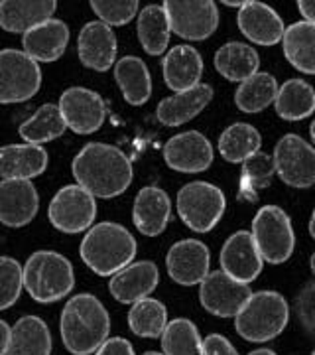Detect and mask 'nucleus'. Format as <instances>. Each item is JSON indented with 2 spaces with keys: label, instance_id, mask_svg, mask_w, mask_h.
<instances>
[{
  "label": "nucleus",
  "instance_id": "obj_1",
  "mask_svg": "<svg viewBox=\"0 0 315 355\" xmlns=\"http://www.w3.org/2000/svg\"><path fill=\"white\" fill-rule=\"evenodd\" d=\"M77 186L93 198L111 200L128 190L132 184V164L120 148L105 142L85 144L71 164Z\"/></svg>",
  "mask_w": 315,
  "mask_h": 355
},
{
  "label": "nucleus",
  "instance_id": "obj_2",
  "mask_svg": "<svg viewBox=\"0 0 315 355\" xmlns=\"http://www.w3.org/2000/svg\"><path fill=\"white\" fill-rule=\"evenodd\" d=\"M60 331L69 354L91 355L109 340L111 318L97 296L83 292L67 300L60 320Z\"/></svg>",
  "mask_w": 315,
  "mask_h": 355
},
{
  "label": "nucleus",
  "instance_id": "obj_3",
  "mask_svg": "<svg viewBox=\"0 0 315 355\" xmlns=\"http://www.w3.org/2000/svg\"><path fill=\"white\" fill-rule=\"evenodd\" d=\"M79 254L95 275L113 277L136 257V239L123 225L102 221L85 233Z\"/></svg>",
  "mask_w": 315,
  "mask_h": 355
},
{
  "label": "nucleus",
  "instance_id": "obj_4",
  "mask_svg": "<svg viewBox=\"0 0 315 355\" xmlns=\"http://www.w3.org/2000/svg\"><path fill=\"white\" fill-rule=\"evenodd\" d=\"M24 288L39 304L65 298L75 286V272L69 259L55 251H36L22 266Z\"/></svg>",
  "mask_w": 315,
  "mask_h": 355
},
{
  "label": "nucleus",
  "instance_id": "obj_5",
  "mask_svg": "<svg viewBox=\"0 0 315 355\" xmlns=\"http://www.w3.org/2000/svg\"><path fill=\"white\" fill-rule=\"evenodd\" d=\"M290 320V306L286 298L274 291L254 292L249 302L235 316V330L242 340L264 343L286 330Z\"/></svg>",
  "mask_w": 315,
  "mask_h": 355
},
{
  "label": "nucleus",
  "instance_id": "obj_6",
  "mask_svg": "<svg viewBox=\"0 0 315 355\" xmlns=\"http://www.w3.org/2000/svg\"><path fill=\"white\" fill-rule=\"evenodd\" d=\"M252 239L256 249L270 265L286 263L294 253L296 235L290 216L278 205H264L252 219Z\"/></svg>",
  "mask_w": 315,
  "mask_h": 355
},
{
  "label": "nucleus",
  "instance_id": "obj_7",
  "mask_svg": "<svg viewBox=\"0 0 315 355\" xmlns=\"http://www.w3.org/2000/svg\"><path fill=\"white\" fill-rule=\"evenodd\" d=\"M177 214L195 233H209L225 214L227 200L221 188L209 182H189L177 191Z\"/></svg>",
  "mask_w": 315,
  "mask_h": 355
},
{
  "label": "nucleus",
  "instance_id": "obj_8",
  "mask_svg": "<svg viewBox=\"0 0 315 355\" xmlns=\"http://www.w3.org/2000/svg\"><path fill=\"white\" fill-rule=\"evenodd\" d=\"M42 87V69L20 50H0V105L30 101Z\"/></svg>",
  "mask_w": 315,
  "mask_h": 355
},
{
  "label": "nucleus",
  "instance_id": "obj_9",
  "mask_svg": "<svg viewBox=\"0 0 315 355\" xmlns=\"http://www.w3.org/2000/svg\"><path fill=\"white\" fill-rule=\"evenodd\" d=\"M164 10L170 30L183 40H207L219 26V8L211 0H165Z\"/></svg>",
  "mask_w": 315,
  "mask_h": 355
},
{
  "label": "nucleus",
  "instance_id": "obj_10",
  "mask_svg": "<svg viewBox=\"0 0 315 355\" xmlns=\"http://www.w3.org/2000/svg\"><path fill=\"white\" fill-rule=\"evenodd\" d=\"M95 216H97L95 198L77 184L62 188L53 196L48 207L51 225L57 231L69 233V235L91 229Z\"/></svg>",
  "mask_w": 315,
  "mask_h": 355
},
{
  "label": "nucleus",
  "instance_id": "obj_11",
  "mask_svg": "<svg viewBox=\"0 0 315 355\" xmlns=\"http://www.w3.org/2000/svg\"><path fill=\"white\" fill-rule=\"evenodd\" d=\"M274 168L284 184L291 188L315 186V148L298 135H286L274 148Z\"/></svg>",
  "mask_w": 315,
  "mask_h": 355
},
{
  "label": "nucleus",
  "instance_id": "obj_12",
  "mask_svg": "<svg viewBox=\"0 0 315 355\" xmlns=\"http://www.w3.org/2000/svg\"><path fill=\"white\" fill-rule=\"evenodd\" d=\"M251 296L252 291L249 284L231 279L223 270L209 272L199 286L201 306L217 318L237 316Z\"/></svg>",
  "mask_w": 315,
  "mask_h": 355
},
{
  "label": "nucleus",
  "instance_id": "obj_13",
  "mask_svg": "<svg viewBox=\"0 0 315 355\" xmlns=\"http://www.w3.org/2000/svg\"><path fill=\"white\" fill-rule=\"evenodd\" d=\"M60 111L67 128L75 135H93L107 119V107L99 93L87 87H69L60 97Z\"/></svg>",
  "mask_w": 315,
  "mask_h": 355
},
{
  "label": "nucleus",
  "instance_id": "obj_14",
  "mask_svg": "<svg viewBox=\"0 0 315 355\" xmlns=\"http://www.w3.org/2000/svg\"><path fill=\"white\" fill-rule=\"evenodd\" d=\"M164 160L172 170L183 174L205 172L213 164V146L199 130H188L165 142Z\"/></svg>",
  "mask_w": 315,
  "mask_h": 355
},
{
  "label": "nucleus",
  "instance_id": "obj_15",
  "mask_svg": "<svg viewBox=\"0 0 315 355\" xmlns=\"http://www.w3.org/2000/svg\"><path fill=\"white\" fill-rule=\"evenodd\" d=\"M211 253L207 245L197 239H183L172 245L165 257V266L172 280L181 286L201 284L203 279L209 275Z\"/></svg>",
  "mask_w": 315,
  "mask_h": 355
},
{
  "label": "nucleus",
  "instance_id": "obj_16",
  "mask_svg": "<svg viewBox=\"0 0 315 355\" xmlns=\"http://www.w3.org/2000/svg\"><path fill=\"white\" fill-rule=\"evenodd\" d=\"M38 207V190L30 180L0 182V223L12 229L24 227L32 223Z\"/></svg>",
  "mask_w": 315,
  "mask_h": 355
},
{
  "label": "nucleus",
  "instance_id": "obj_17",
  "mask_svg": "<svg viewBox=\"0 0 315 355\" xmlns=\"http://www.w3.org/2000/svg\"><path fill=\"white\" fill-rule=\"evenodd\" d=\"M221 270L231 279L249 284L262 272V257L256 249L251 231H237L228 237L221 249Z\"/></svg>",
  "mask_w": 315,
  "mask_h": 355
},
{
  "label": "nucleus",
  "instance_id": "obj_18",
  "mask_svg": "<svg viewBox=\"0 0 315 355\" xmlns=\"http://www.w3.org/2000/svg\"><path fill=\"white\" fill-rule=\"evenodd\" d=\"M160 280V270L152 261L130 263L123 270L114 272L109 282V291L120 304H136L148 298L156 291Z\"/></svg>",
  "mask_w": 315,
  "mask_h": 355
},
{
  "label": "nucleus",
  "instance_id": "obj_19",
  "mask_svg": "<svg viewBox=\"0 0 315 355\" xmlns=\"http://www.w3.org/2000/svg\"><path fill=\"white\" fill-rule=\"evenodd\" d=\"M116 36L113 28L102 22H87L77 38V53L81 64L93 71H109L116 58Z\"/></svg>",
  "mask_w": 315,
  "mask_h": 355
},
{
  "label": "nucleus",
  "instance_id": "obj_20",
  "mask_svg": "<svg viewBox=\"0 0 315 355\" xmlns=\"http://www.w3.org/2000/svg\"><path fill=\"white\" fill-rule=\"evenodd\" d=\"M237 24L242 36L258 46H274L282 42L286 30L276 10L256 0H249L240 6Z\"/></svg>",
  "mask_w": 315,
  "mask_h": 355
},
{
  "label": "nucleus",
  "instance_id": "obj_21",
  "mask_svg": "<svg viewBox=\"0 0 315 355\" xmlns=\"http://www.w3.org/2000/svg\"><path fill=\"white\" fill-rule=\"evenodd\" d=\"M69 44V28L63 20L50 18L28 30L22 38L24 53L36 64H51L60 60Z\"/></svg>",
  "mask_w": 315,
  "mask_h": 355
},
{
  "label": "nucleus",
  "instance_id": "obj_22",
  "mask_svg": "<svg viewBox=\"0 0 315 355\" xmlns=\"http://www.w3.org/2000/svg\"><path fill=\"white\" fill-rule=\"evenodd\" d=\"M172 217L170 196L162 188L146 186L136 193L132 207V221L142 235L156 237L164 233Z\"/></svg>",
  "mask_w": 315,
  "mask_h": 355
},
{
  "label": "nucleus",
  "instance_id": "obj_23",
  "mask_svg": "<svg viewBox=\"0 0 315 355\" xmlns=\"http://www.w3.org/2000/svg\"><path fill=\"white\" fill-rule=\"evenodd\" d=\"M211 99H213V87L207 83H199L197 87L162 99L156 109V116L165 127H179L195 119L211 103Z\"/></svg>",
  "mask_w": 315,
  "mask_h": 355
},
{
  "label": "nucleus",
  "instance_id": "obj_24",
  "mask_svg": "<svg viewBox=\"0 0 315 355\" xmlns=\"http://www.w3.org/2000/svg\"><path fill=\"white\" fill-rule=\"evenodd\" d=\"M48 153L38 144H8L0 148L2 180H32L46 172Z\"/></svg>",
  "mask_w": 315,
  "mask_h": 355
},
{
  "label": "nucleus",
  "instance_id": "obj_25",
  "mask_svg": "<svg viewBox=\"0 0 315 355\" xmlns=\"http://www.w3.org/2000/svg\"><path fill=\"white\" fill-rule=\"evenodd\" d=\"M164 81L176 93L199 85L203 76V58L191 46H176L168 51L162 62Z\"/></svg>",
  "mask_w": 315,
  "mask_h": 355
},
{
  "label": "nucleus",
  "instance_id": "obj_26",
  "mask_svg": "<svg viewBox=\"0 0 315 355\" xmlns=\"http://www.w3.org/2000/svg\"><path fill=\"white\" fill-rule=\"evenodd\" d=\"M55 8V0H2L0 28L10 34H26L34 26L50 20Z\"/></svg>",
  "mask_w": 315,
  "mask_h": 355
},
{
  "label": "nucleus",
  "instance_id": "obj_27",
  "mask_svg": "<svg viewBox=\"0 0 315 355\" xmlns=\"http://www.w3.org/2000/svg\"><path fill=\"white\" fill-rule=\"evenodd\" d=\"M114 79L128 105L140 107L150 99L152 77L148 65L136 55H126L114 64Z\"/></svg>",
  "mask_w": 315,
  "mask_h": 355
},
{
  "label": "nucleus",
  "instance_id": "obj_28",
  "mask_svg": "<svg viewBox=\"0 0 315 355\" xmlns=\"http://www.w3.org/2000/svg\"><path fill=\"white\" fill-rule=\"evenodd\" d=\"M51 331L38 316L20 318L10 331L6 355H51Z\"/></svg>",
  "mask_w": 315,
  "mask_h": 355
},
{
  "label": "nucleus",
  "instance_id": "obj_29",
  "mask_svg": "<svg viewBox=\"0 0 315 355\" xmlns=\"http://www.w3.org/2000/svg\"><path fill=\"white\" fill-rule=\"evenodd\" d=\"M284 55L298 71L315 76V24L294 22L282 36Z\"/></svg>",
  "mask_w": 315,
  "mask_h": 355
},
{
  "label": "nucleus",
  "instance_id": "obj_30",
  "mask_svg": "<svg viewBox=\"0 0 315 355\" xmlns=\"http://www.w3.org/2000/svg\"><path fill=\"white\" fill-rule=\"evenodd\" d=\"M215 67L228 81L242 83L254 73H258L260 58H258L256 50L249 44L228 42L225 46H221L215 53Z\"/></svg>",
  "mask_w": 315,
  "mask_h": 355
},
{
  "label": "nucleus",
  "instance_id": "obj_31",
  "mask_svg": "<svg viewBox=\"0 0 315 355\" xmlns=\"http://www.w3.org/2000/svg\"><path fill=\"white\" fill-rule=\"evenodd\" d=\"M276 113L284 121H302L315 111V89L303 79H288L278 87Z\"/></svg>",
  "mask_w": 315,
  "mask_h": 355
},
{
  "label": "nucleus",
  "instance_id": "obj_32",
  "mask_svg": "<svg viewBox=\"0 0 315 355\" xmlns=\"http://www.w3.org/2000/svg\"><path fill=\"white\" fill-rule=\"evenodd\" d=\"M65 128H67V125L63 121L60 107L53 103H46L28 121L20 125L18 135L26 140V144L42 146L44 142L60 139L65 132Z\"/></svg>",
  "mask_w": 315,
  "mask_h": 355
},
{
  "label": "nucleus",
  "instance_id": "obj_33",
  "mask_svg": "<svg viewBox=\"0 0 315 355\" xmlns=\"http://www.w3.org/2000/svg\"><path fill=\"white\" fill-rule=\"evenodd\" d=\"M262 146V137L249 123H235L219 137V153L231 164H240Z\"/></svg>",
  "mask_w": 315,
  "mask_h": 355
},
{
  "label": "nucleus",
  "instance_id": "obj_34",
  "mask_svg": "<svg viewBox=\"0 0 315 355\" xmlns=\"http://www.w3.org/2000/svg\"><path fill=\"white\" fill-rule=\"evenodd\" d=\"M170 22L164 6L150 4L140 10L138 16V40L140 46L148 55H162L170 44Z\"/></svg>",
  "mask_w": 315,
  "mask_h": 355
},
{
  "label": "nucleus",
  "instance_id": "obj_35",
  "mask_svg": "<svg viewBox=\"0 0 315 355\" xmlns=\"http://www.w3.org/2000/svg\"><path fill=\"white\" fill-rule=\"evenodd\" d=\"M278 87L280 85L276 77L258 71L240 83V87L235 93V103L242 113H260L276 101Z\"/></svg>",
  "mask_w": 315,
  "mask_h": 355
},
{
  "label": "nucleus",
  "instance_id": "obj_36",
  "mask_svg": "<svg viewBox=\"0 0 315 355\" xmlns=\"http://www.w3.org/2000/svg\"><path fill=\"white\" fill-rule=\"evenodd\" d=\"M276 174L274 160L266 153L252 154L242 162V172H240V188L239 198L244 202H256L258 191L270 186L272 178Z\"/></svg>",
  "mask_w": 315,
  "mask_h": 355
},
{
  "label": "nucleus",
  "instance_id": "obj_37",
  "mask_svg": "<svg viewBox=\"0 0 315 355\" xmlns=\"http://www.w3.org/2000/svg\"><path fill=\"white\" fill-rule=\"evenodd\" d=\"M165 326L168 310L156 298H144L128 312V328L138 338H162Z\"/></svg>",
  "mask_w": 315,
  "mask_h": 355
},
{
  "label": "nucleus",
  "instance_id": "obj_38",
  "mask_svg": "<svg viewBox=\"0 0 315 355\" xmlns=\"http://www.w3.org/2000/svg\"><path fill=\"white\" fill-rule=\"evenodd\" d=\"M162 349L164 355H205L199 330L186 318L168 322L162 334Z\"/></svg>",
  "mask_w": 315,
  "mask_h": 355
},
{
  "label": "nucleus",
  "instance_id": "obj_39",
  "mask_svg": "<svg viewBox=\"0 0 315 355\" xmlns=\"http://www.w3.org/2000/svg\"><path fill=\"white\" fill-rule=\"evenodd\" d=\"M24 288L22 266L12 257H0V310L12 308Z\"/></svg>",
  "mask_w": 315,
  "mask_h": 355
},
{
  "label": "nucleus",
  "instance_id": "obj_40",
  "mask_svg": "<svg viewBox=\"0 0 315 355\" xmlns=\"http://www.w3.org/2000/svg\"><path fill=\"white\" fill-rule=\"evenodd\" d=\"M91 8L99 16V22L102 24L125 26L138 12V2L136 0H91Z\"/></svg>",
  "mask_w": 315,
  "mask_h": 355
},
{
  "label": "nucleus",
  "instance_id": "obj_41",
  "mask_svg": "<svg viewBox=\"0 0 315 355\" xmlns=\"http://www.w3.org/2000/svg\"><path fill=\"white\" fill-rule=\"evenodd\" d=\"M296 316L303 331L315 340V280L307 282L296 296Z\"/></svg>",
  "mask_w": 315,
  "mask_h": 355
},
{
  "label": "nucleus",
  "instance_id": "obj_42",
  "mask_svg": "<svg viewBox=\"0 0 315 355\" xmlns=\"http://www.w3.org/2000/svg\"><path fill=\"white\" fill-rule=\"evenodd\" d=\"M203 354L205 355H239L235 345L221 334H211L203 340Z\"/></svg>",
  "mask_w": 315,
  "mask_h": 355
},
{
  "label": "nucleus",
  "instance_id": "obj_43",
  "mask_svg": "<svg viewBox=\"0 0 315 355\" xmlns=\"http://www.w3.org/2000/svg\"><path fill=\"white\" fill-rule=\"evenodd\" d=\"M95 355H134V347L125 338H111L102 343Z\"/></svg>",
  "mask_w": 315,
  "mask_h": 355
},
{
  "label": "nucleus",
  "instance_id": "obj_44",
  "mask_svg": "<svg viewBox=\"0 0 315 355\" xmlns=\"http://www.w3.org/2000/svg\"><path fill=\"white\" fill-rule=\"evenodd\" d=\"M298 10L302 12L305 22L315 24V0H300L298 2Z\"/></svg>",
  "mask_w": 315,
  "mask_h": 355
},
{
  "label": "nucleus",
  "instance_id": "obj_45",
  "mask_svg": "<svg viewBox=\"0 0 315 355\" xmlns=\"http://www.w3.org/2000/svg\"><path fill=\"white\" fill-rule=\"evenodd\" d=\"M10 331L12 328L4 322V320H0V355H6L8 354V345H10Z\"/></svg>",
  "mask_w": 315,
  "mask_h": 355
},
{
  "label": "nucleus",
  "instance_id": "obj_46",
  "mask_svg": "<svg viewBox=\"0 0 315 355\" xmlns=\"http://www.w3.org/2000/svg\"><path fill=\"white\" fill-rule=\"evenodd\" d=\"M309 233H312V237L315 239V209L314 214H312V219H309Z\"/></svg>",
  "mask_w": 315,
  "mask_h": 355
},
{
  "label": "nucleus",
  "instance_id": "obj_47",
  "mask_svg": "<svg viewBox=\"0 0 315 355\" xmlns=\"http://www.w3.org/2000/svg\"><path fill=\"white\" fill-rule=\"evenodd\" d=\"M249 355H276L272 349H256V352H252Z\"/></svg>",
  "mask_w": 315,
  "mask_h": 355
},
{
  "label": "nucleus",
  "instance_id": "obj_48",
  "mask_svg": "<svg viewBox=\"0 0 315 355\" xmlns=\"http://www.w3.org/2000/svg\"><path fill=\"white\" fill-rule=\"evenodd\" d=\"M223 4H225V6H233V8H240V6H242V4H244V2H228V0H225V2H223Z\"/></svg>",
  "mask_w": 315,
  "mask_h": 355
},
{
  "label": "nucleus",
  "instance_id": "obj_49",
  "mask_svg": "<svg viewBox=\"0 0 315 355\" xmlns=\"http://www.w3.org/2000/svg\"><path fill=\"white\" fill-rule=\"evenodd\" d=\"M309 135H312V140H314V144H315V119H314V123H312V127H309Z\"/></svg>",
  "mask_w": 315,
  "mask_h": 355
},
{
  "label": "nucleus",
  "instance_id": "obj_50",
  "mask_svg": "<svg viewBox=\"0 0 315 355\" xmlns=\"http://www.w3.org/2000/svg\"><path fill=\"white\" fill-rule=\"evenodd\" d=\"M312 270H314V275H315V253L312 254Z\"/></svg>",
  "mask_w": 315,
  "mask_h": 355
},
{
  "label": "nucleus",
  "instance_id": "obj_51",
  "mask_svg": "<svg viewBox=\"0 0 315 355\" xmlns=\"http://www.w3.org/2000/svg\"><path fill=\"white\" fill-rule=\"evenodd\" d=\"M144 355H162V354H158V352H146Z\"/></svg>",
  "mask_w": 315,
  "mask_h": 355
},
{
  "label": "nucleus",
  "instance_id": "obj_52",
  "mask_svg": "<svg viewBox=\"0 0 315 355\" xmlns=\"http://www.w3.org/2000/svg\"><path fill=\"white\" fill-rule=\"evenodd\" d=\"M312 355H315V349H314V354H312Z\"/></svg>",
  "mask_w": 315,
  "mask_h": 355
}]
</instances>
